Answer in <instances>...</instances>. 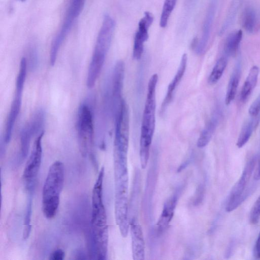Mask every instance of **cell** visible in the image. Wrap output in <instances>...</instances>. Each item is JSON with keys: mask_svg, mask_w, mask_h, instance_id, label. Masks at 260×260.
<instances>
[{"mask_svg": "<svg viewBox=\"0 0 260 260\" xmlns=\"http://www.w3.org/2000/svg\"><path fill=\"white\" fill-rule=\"evenodd\" d=\"M85 0H72L69 10L76 18L82 11Z\"/></svg>", "mask_w": 260, "mask_h": 260, "instance_id": "4316f807", "label": "cell"}, {"mask_svg": "<svg viewBox=\"0 0 260 260\" xmlns=\"http://www.w3.org/2000/svg\"><path fill=\"white\" fill-rule=\"evenodd\" d=\"M254 255L256 258H260V232L254 246Z\"/></svg>", "mask_w": 260, "mask_h": 260, "instance_id": "f546056e", "label": "cell"}, {"mask_svg": "<svg viewBox=\"0 0 260 260\" xmlns=\"http://www.w3.org/2000/svg\"><path fill=\"white\" fill-rule=\"evenodd\" d=\"M104 169L103 167L94 184L92 192L91 228L93 254L95 258H106L108 228L105 208L103 200Z\"/></svg>", "mask_w": 260, "mask_h": 260, "instance_id": "6da1fadb", "label": "cell"}, {"mask_svg": "<svg viewBox=\"0 0 260 260\" xmlns=\"http://www.w3.org/2000/svg\"><path fill=\"white\" fill-rule=\"evenodd\" d=\"M77 131L78 143L81 153L86 156L89 148L92 145L93 138V123L92 109L86 103L79 107L77 120Z\"/></svg>", "mask_w": 260, "mask_h": 260, "instance_id": "277c9868", "label": "cell"}, {"mask_svg": "<svg viewBox=\"0 0 260 260\" xmlns=\"http://www.w3.org/2000/svg\"><path fill=\"white\" fill-rule=\"evenodd\" d=\"M242 25L248 33H253L257 28L258 18L255 10L252 7H247L242 15Z\"/></svg>", "mask_w": 260, "mask_h": 260, "instance_id": "ac0fdd59", "label": "cell"}, {"mask_svg": "<svg viewBox=\"0 0 260 260\" xmlns=\"http://www.w3.org/2000/svg\"><path fill=\"white\" fill-rule=\"evenodd\" d=\"M65 257V253L61 249H57L53 251L49 255L50 260H63Z\"/></svg>", "mask_w": 260, "mask_h": 260, "instance_id": "f1b7e54d", "label": "cell"}, {"mask_svg": "<svg viewBox=\"0 0 260 260\" xmlns=\"http://www.w3.org/2000/svg\"><path fill=\"white\" fill-rule=\"evenodd\" d=\"M114 159H119V158H114Z\"/></svg>", "mask_w": 260, "mask_h": 260, "instance_id": "836d02e7", "label": "cell"}, {"mask_svg": "<svg viewBox=\"0 0 260 260\" xmlns=\"http://www.w3.org/2000/svg\"><path fill=\"white\" fill-rule=\"evenodd\" d=\"M179 195V192L176 191L165 203L161 213L156 224L158 233L162 234L168 228L173 218L178 200Z\"/></svg>", "mask_w": 260, "mask_h": 260, "instance_id": "5bb4252c", "label": "cell"}, {"mask_svg": "<svg viewBox=\"0 0 260 260\" xmlns=\"http://www.w3.org/2000/svg\"><path fill=\"white\" fill-rule=\"evenodd\" d=\"M241 74V64L239 62L237 63L234 70L229 80L225 97V103L229 105L235 98Z\"/></svg>", "mask_w": 260, "mask_h": 260, "instance_id": "e0dca14e", "label": "cell"}, {"mask_svg": "<svg viewBox=\"0 0 260 260\" xmlns=\"http://www.w3.org/2000/svg\"><path fill=\"white\" fill-rule=\"evenodd\" d=\"M153 21V16L149 12H145L144 15L138 23V30L136 32L133 50V56L136 60L140 59L144 51V44L148 40V29Z\"/></svg>", "mask_w": 260, "mask_h": 260, "instance_id": "9c48e42d", "label": "cell"}, {"mask_svg": "<svg viewBox=\"0 0 260 260\" xmlns=\"http://www.w3.org/2000/svg\"><path fill=\"white\" fill-rule=\"evenodd\" d=\"M197 0H186L185 7L187 12H191L196 6Z\"/></svg>", "mask_w": 260, "mask_h": 260, "instance_id": "4dcf8cb0", "label": "cell"}, {"mask_svg": "<svg viewBox=\"0 0 260 260\" xmlns=\"http://www.w3.org/2000/svg\"><path fill=\"white\" fill-rule=\"evenodd\" d=\"M228 64L225 57H220L213 67L208 79V83L213 85L216 83L221 78Z\"/></svg>", "mask_w": 260, "mask_h": 260, "instance_id": "7402d4cb", "label": "cell"}, {"mask_svg": "<svg viewBox=\"0 0 260 260\" xmlns=\"http://www.w3.org/2000/svg\"><path fill=\"white\" fill-rule=\"evenodd\" d=\"M177 0H164L160 17L159 25L162 28L167 25L169 18L175 8Z\"/></svg>", "mask_w": 260, "mask_h": 260, "instance_id": "603a6c76", "label": "cell"}, {"mask_svg": "<svg viewBox=\"0 0 260 260\" xmlns=\"http://www.w3.org/2000/svg\"><path fill=\"white\" fill-rule=\"evenodd\" d=\"M254 179L258 180L260 179V154L257 160V163L254 174Z\"/></svg>", "mask_w": 260, "mask_h": 260, "instance_id": "1f68e13d", "label": "cell"}, {"mask_svg": "<svg viewBox=\"0 0 260 260\" xmlns=\"http://www.w3.org/2000/svg\"><path fill=\"white\" fill-rule=\"evenodd\" d=\"M158 75L150 77L147 86L146 99L143 113L140 141V159L142 169L146 168L149 157L150 148L155 129V92Z\"/></svg>", "mask_w": 260, "mask_h": 260, "instance_id": "7a4b0ae2", "label": "cell"}, {"mask_svg": "<svg viewBox=\"0 0 260 260\" xmlns=\"http://www.w3.org/2000/svg\"><path fill=\"white\" fill-rule=\"evenodd\" d=\"M20 1H22V2H24V1H25V0H20Z\"/></svg>", "mask_w": 260, "mask_h": 260, "instance_id": "d6a6232c", "label": "cell"}, {"mask_svg": "<svg viewBox=\"0 0 260 260\" xmlns=\"http://www.w3.org/2000/svg\"><path fill=\"white\" fill-rule=\"evenodd\" d=\"M259 72V68L257 66H254L250 69L241 89L240 95L242 101L244 102L248 98L255 88Z\"/></svg>", "mask_w": 260, "mask_h": 260, "instance_id": "2e32d148", "label": "cell"}, {"mask_svg": "<svg viewBox=\"0 0 260 260\" xmlns=\"http://www.w3.org/2000/svg\"><path fill=\"white\" fill-rule=\"evenodd\" d=\"M217 123L218 120L216 116H213L208 121L198 139L197 145L199 148H202L208 145L216 129Z\"/></svg>", "mask_w": 260, "mask_h": 260, "instance_id": "d6986e66", "label": "cell"}, {"mask_svg": "<svg viewBox=\"0 0 260 260\" xmlns=\"http://www.w3.org/2000/svg\"><path fill=\"white\" fill-rule=\"evenodd\" d=\"M45 113L42 109L38 110L30 120L22 129L20 133L21 152L25 157L28 153L31 140L33 136L41 131L45 121Z\"/></svg>", "mask_w": 260, "mask_h": 260, "instance_id": "ba28073f", "label": "cell"}, {"mask_svg": "<svg viewBox=\"0 0 260 260\" xmlns=\"http://www.w3.org/2000/svg\"><path fill=\"white\" fill-rule=\"evenodd\" d=\"M257 123V120L252 118L243 124L236 143L238 148H242L247 143Z\"/></svg>", "mask_w": 260, "mask_h": 260, "instance_id": "44dd1931", "label": "cell"}, {"mask_svg": "<svg viewBox=\"0 0 260 260\" xmlns=\"http://www.w3.org/2000/svg\"><path fill=\"white\" fill-rule=\"evenodd\" d=\"M187 56L184 53L182 56L177 71L171 82L168 85L167 93L162 103L161 110L164 111L172 100L174 91L179 85L186 70Z\"/></svg>", "mask_w": 260, "mask_h": 260, "instance_id": "9a60e30c", "label": "cell"}, {"mask_svg": "<svg viewBox=\"0 0 260 260\" xmlns=\"http://www.w3.org/2000/svg\"><path fill=\"white\" fill-rule=\"evenodd\" d=\"M44 134V132H42L36 139L23 171V179L29 190L33 189L34 182L40 168L43 152L42 138Z\"/></svg>", "mask_w": 260, "mask_h": 260, "instance_id": "52a82bcc", "label": "cell"}, {"mask_svg": "<svg viewBox=\"0 0 260 260\" xmlns=\"http://www.w3.org/2000/svg\"><path fill=\"white\" fill-rule=\"evenodd\" d=\"M124 65L122 61H117L115 66L112 82V100L114 113L118 109L123 99L121 97L123 84Z\"/></svg>", "mask_w": 260, "mask_h": 260, "instance_id": "7c38bea8", "label": "cell"}, {"mask_svg": "<svg viewBox=\"0 0 260 260\" xmlns=\"http://www.w3.org/2000/svg\"><path fill=\"white\" fill-rule=\"evenodd\" d=\"M218 3V0H210L203 25L202 35L194 44V50L198 54L204 53L207 47Z\"/></svg>", "mask_w": 260, "mask_h": 260, "instance_id": "30bf717a", "label": "cell"}, {"mask_svg": "<svg viewBox=\"0 0 260 260\" xmlns=\"http://www.w3.org/2000/svg\"><path fill=\"white\" fill-rule=\"evenodd\" d=\"M260 218V194L253 204L250 213L249 220L252 224L257 223Z\"/></svg>", "mask_w": 260, "mask_h": 260, "instance_id": "484cf974", "label": "cell"}, {"mask_svg": "<svg viewBox=\"0 0 260 260\" xmlns=\"http://www.w3.org/2000/svg\"><path fill=\"white\" fill-rule=\"evenodd\" d=\"M256 159L251 158L245 165L242 175L232 188L228 198L225 210L231 212L236 209L244 201L245 198V189L255 168Z\"/></svg>", "mask_w": 260, "mask_h": 260, "instance_id": "8992f818", "label": "cell"}, {"mask_svg": "<svg viewBox=\"0 0 260 260\" xmlns=\"http://www.w3.org/2000/svg\"><path fill=\"white\" fill-rule=\"evenodd\" d=\"M133 259L143 260L145 257V242L141 225L133 219L129 222Z\"/></svg>", "mask_w": 260, "mask_h": 260, "instance_id": "4fadbf2b", "label": "cell"}, {"mask_svg": "<svg viewBox=\"0 0 260 260\" xmlns=\"http://www.w3.org/2000/svg\"><path fill=\"white\" fill-rule=\"evenodd\" d=\"M31 213V201L29 200L27 205L26 211L24 218V228L23 230V238L27 239L29 235L31 229L30 220Z\"/></svg>", "mask_w": 260, "mask_h": 260, "instance_id": "d4e9b609", "label": "cell"}, {"mask_svg": "<svg viewBox=\"0 0 260 260\" xmlns=\"http://www.w3.org/2000/svg\"><path fill=\"white\" fill-rule=\"evenodd\" d=\"M24 82L21 80L16 81L15 94L12 103L7 119L4 140L8 143L11 138L13 129L19 115L22 103V97Z\"/></svg>", "mask_w": 260, "mask_h": 260, "instance_id": "8fae6325", "label": "cell"}, {"mask_svg": "<svg viewBox=\"0 0 260 260\" xmlns=\"http://www.w3.org/2000/svg\"><path fill=\"white\" fill-rule=\"evenodd\" d=\"M64 181V165L56 160L50 166L43 186L42 211L48 219L53 218L57 212Z\"/></svg>", "mask_w": 260, "mask_h": 260, "instance_id": "3957f363", "label": "cell"}, {"mask_svg": "<svg viewBox=\"0 0 260 260\" xmlns=\"http://www.w3.org/2000/svg\"><path fill=\"white\" fill-rule=\"evenodd\" d=\"M248 112L252 117H257L260 113V93L251 104Z\"/></svg>", "mask_w": 260, "mask_h": 260, "instance_id": "83f0119b", "label": "cell"}, {"mask_svg": "<svg viewBox=\"0 0 260 260\" xmlns=\"http://www.w3.org/2000/svg\"><path fill=\"white\" fill-rule=\"evenodd\" d=\"M239 4V3L237 1H235L232 4L226 18L220 30L219 34L220 35L223 34L232 23L237 12Z\"/></svg>", "mask_w": 260, "mask_h": 260, "instance_id": "cb8c5ba5", "label": "cell"}, {"mask_svg": "<svg viewBox=\"0 0 260 260\" xmlns=\"http://www.w3.org/2000/svg\"><path fill=\"white\" fill-rule=\"evenodd\" d=\"M242 38V31L238 30L232 32L227 37L224 44V50L229 56L236 55Z\"/></svg>", "mask_w": 260, "mask_h": 260, "instance_id": "ffe728a7", "label": "cell"}, {"mask_svg": "<svg viewBox=\"0 0 260 260\" xmlns=\"http://www.w3.org/2000/svg\"><path fill=\"white\" fill-rule=\"evenodd\" d=\"M115 26L114 19L109 15L106 14L98 36L91 62L103 66L111 43Z\"/></svg>", "mask_w": 260, "mask_h": 260, "instance_id": "5b68a950", "label": "cell"}]
</instances>
